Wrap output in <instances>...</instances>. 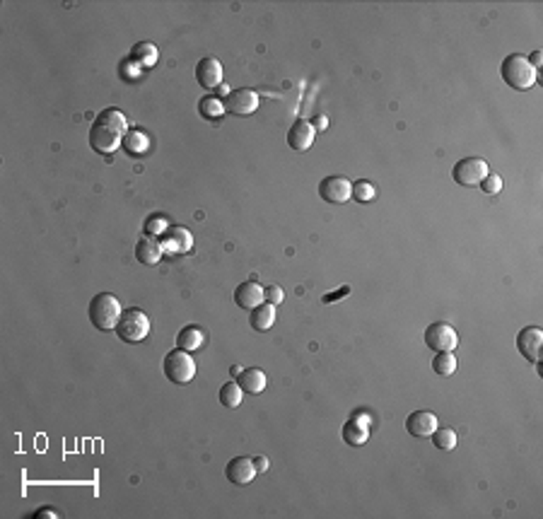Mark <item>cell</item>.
Returning <instances> with one entry per match:
<instances>
[{
    "instance_id": "d4e9b609",
    "label": "cell",
    "mask_w": 543,
    "mask_h": 519,
    "mask_svg": "<svg viewBox=\"0 0 543 519\" xmlns=\"http://www.w3.org/2000/svg\"><path fill=\"white\" fill-rule=\"evenodd\" d=\"M198 111H201L203 119L215 121V119H220L222 114H225V106H222V101L217 99V97H203V99L198 101Z\"/></svg>"
},
{
    "instance_id": "5bb4252c",
    "label": "cell",
    "mask_w": 543,
    "mask_h": 519,
    "mask_svg": "<svg viewBox=\"0 0 543 519\" xmlns=\"http://www.w3.org/2000/svg\"><path fill=\"white\" fill-rule=\"evenodd\" d=\"M263 287L254 280H244L234 287V304L241 309H254L258 304H263Z\"/></svg>"
},
{
    "instance_id": "f1b7e54d",
    "label": "cell",
    "mask_w": 543,
    "mask_h": 519,
    "mask_svg": "<svg viewBox=\"0 0 543 519\" xmlns=\"http://www.w3.org/2000/svg\"><path fill=\"white\" fill-rule=\"evenodd\" d=\"M145 232H147V237H155V234H160V232H167V220L162 215H150L145 222Z\"/></svg>"
},
{
    "instance_id": "ba28073f",
    "label": "cell",
    "mask_w": 543,
    "mask_h": 519,
    "mask_svg": "<svg viewBox=\"0 0 543 519\" xmlns=\"http://www.w3.org/2000/svg\"><path fill=\"white\" fill-rule=\"evenodd\" d=\"M227 114H234V117H249L258 109V95L249 87H239V90H232L230 95L222 101Z\"/></svg>"
},
{
    "instance_id": "7a4b0ae2",
    "label": "cell",
    "mask_w": 543,
    "mask_h": 519,
    "mask_svg": "<svg viewBox=\"0 0 543 519\" xmlns=\"http://www.w3.org/2000/svg\"><path fill=\"white\" fill-rule=\"evenodd\" d=\"M500 75H503V80L507 82L512 90H531L533 85H536V68H531V63L527 61V56L522 53H512L507 56L503 61V66H500Z\"/></svg>"
},
{
    "instance_id": "ffe728a7",
    "label": "cell",
    "mask_w": 543,
    "mask_h": 519,
    "mask_svg": "<svg viewBox=\"0 0 543 519\" xmlns=\"http://www.w3.org/2000/svg\"><path fill=\"white\" fill-rule=\"evenodd\" d=\"M249 324H252V328H256V331H268V328L276 324V307L268 302L254 307L252 317H249Z\"/></svg>"
},
{
    "instance_id": "f546056e",
    "label": "cell",
    "mask_w": 543,
    "mask_h": 519,
    "mask_svg": "<svg viewBox=\"0 0 543 519\" xmlns=\"http://www.w3.org/2000/svg\"><path fill=\"white\" fill-rule=\"evenodd\" d=\"M263 300H266L268 304H273V307H278V304L285 300V293H282L280 285H268V287H263Z\"/></svg>"
},
{
    "instance_id": "1f68e13d",
    "label": "cell",
    "mask_w": 543,
    "mask_h": 519,
    "mask_svg": "<svg viewBox=\"0 0 543 519\" xmlns=\"http://www.w3.org/2000/svg\"><path fill=\"white\" fill-rule=\"evenodd\" d=\"M34 519H41V517H49V519H58L60 514L56 512V509H51V507H44V509H36L34 514H32Z\"/></svg>"
},
{
    "instance_id": "484cf974",
    "label": "cell",
    "mask_w": 543,
    "mask_h": 519,
    "mask_svg": "<svg viewBox=\"0 0 543 519\" xmlns=\"http://www.w3.org/2000/svg\"><path fill=\"white\" fill-rule=\"evenodd\" d=\"M433 370H435V374H439V377H452V374L457 372V358H454V353H437L435 355Z\"/></svg>"
},
{
    "instance_id": "5b68a950",
    "label": "cell",
    "mask_w": 543,
    "mask_h": 519,
    "mask_svg": "<svg viewBox=\"0 0 543 519\" xmlns=\"http://www.w3.org/2000/svg\"><path fill=\"white\" fill-rule=\"evenodd\" d=\"M165 377L174 384H189L196 377V360L191 353L181 348H174L165 355Z\"/></svg>"
},
{
    "instance_id": "cb8c5ba5",
    "label": "cell",
    "mask_w": 543,
    "mask_h": 519,
    "mask_svg": "<svg viewBox=\"0 0 543 519\" xmlns=\"http://www.w3.org/2000/svg\"><path fill=\"white\" fill-rule=\"evenodd\" d=\"M133 61H138L141 66H145V68L155 66V63H157V46L147 44V41L136 44V46H133Z\"/></svg>"
},
{
    "instance_id": "d590c367",
    "label": "cell",
    "mask_w": 543,
    "mask_h": 519,
    "mask_svg": "<svg viewBox=\"0 0 543 519\" xmlns=\"http://www.w3.org/2000/svg\"><path fill=\"white\" fill-rule=\"evenodd\" d=\"M312 126H314V131H324V128H326V117H317L312 121Z\"/></svg>"
},
{
    "instance_id": "9a60e30c",
    "label": "cell",
    "mask_w": 543,
    "mask_h": 519,
    "mask_svg": "<svg viewBox=\"0 0 543 519\" xmlns=\"http://www.w3.org/2000/svg\"><path fill=\"white\" fill-rule=\"evenodd\" d=\"M406 430L413 437H430L437 430V415L430 411H415L406 418Z\"/></svg>"
},
{
    "instance_id": "44dd1931",
    "label": "cell",
    "mask_w": 543,
    "mask_h": 519,
    "mask_svg": "<svg viewBox=\"0 0 543 519\" xmlns=\"http://www.w3.org/2000/svg\"><path fill=\"white\" fill-rule=\"evenodd\" d=\"M121 147L128 152L131 157H143L147 150H150V138L145 136L143 131H128Z\"/></svg>"
},
{
    "instance_id": "6da1fadb",
    "label": "cell",
    "mask_w": 543,
    "mask_h": 519,
    "mask_svg": "<svg viewBox=\"0 0 543 519\" xmlns=\"http://www.w3.org/2000/svg\"><path fill=\"white\" fill-rule=\"evenodd\" d=\"M126 133H128V121L123 117V111L104 109L90 128V145L95 152L109 155V152H114L123 143Z\"/></svg>"
},
{
    "instance_id": "e575fe53",
    "label": "cell",
    "mask_w": 543,
    "mask_h": 519,
    "mask_svg": "<svg viewBox=\"0 0 543 519\" xmlns=\"http://www.w3.org/2000/svg\"><path fill=\"white\" fill-rule=\"evenodd\" d=\"M541 58H543V56H541V51H533V53L529 56L527 61L531 63V68H538V66H541Z\"/></svg>"
},
{
    "instance_id": "4316f807",
    "label": "cell",
    "mask_w": 543,
    "mask_h": 519,
    "mask_svg": "<svg viewBox=\"0 0 543 519\" xmlns=\"http://www.w3.org/2000/svg\"><path fill=\"white\" fill-rule=\"evenodd\" d=\"M430 437H433L435 447L442 449V452H452L457 447V433L452 428H437Z\"/></svg>"
},
{
    "instance_id": "2e32d148",
    "label": "cell",
    "mask_w": 543,
    "mask_h": 519,
    "mask_svg": "<svg viewBox=\"0 0 543 519\" xmlns=\"http://www.w3.org/2000/svg\"><path fill=\"white\" fill-rule=\"evenodd\" d=\"M162 254H165V247H162L157 239L152 237H143L138 239L136 244V258L145 266H157L162 261Z\"/></svg>"
},
{
    "instance_id": "7c38bea8",
    "label": "cell",
    "mask_w": 543,
    "mask_h": 519,
    "mask_svg": "<svg viewBox=\"0 0 543 519\" xmlns=\"http://www.w3.org/2000/svg\"><path fill=\"white\" fill-rule=\"evenodd\" d=\"M314 133L317 131H314L312 121H307V119H297V121L290 126V131H287V145L297 152L309 150L312 143H314Z\"/></svg>"
},
{
    "instance_id": "30bf717a",
    "label": "cell",
    "mask_w": 543,
    "mask_h": 519,
    "mask_svg": "<svg viewBox=\"0 0 543 519\" xmlns=\"http://www.w3.org/2000/svg\"><path fill=\"white\" fill-rule=\"evenodd\" d=\"M541 343H543V331L538 326H527L517 333V350L533 365L541 358Z\"/></svg>"
},
{
    "instance_id": "3957f363",
    "label": "cell",
    "mask_w": 543,
    "mask_h": 519,
    "mask_svg": "<svg viewBox=\"0 0 543 519\" xmlns=\"http://www.w3.org/2000/svg\"><path fill=\"white\" fill-rule=\"evenodd\" d=\"M87 314H90V322L95 328H99V331H111V328H116V324H119L123 309H121L119 300H116L114 295L99 293L92 298Z\"/></svg>"
},
{
    "instance_id": "d6a6232c",
    "label": "cell",
    "mask_w": 543,
    "mask_h": 519,
    "mask_svg": "<svg viewBox=\"0 0 543 519\" xmlns=\"http://www.w3.org/2000/svg\"><path fill=\"white\" fill-rule=\"evenodd\" d=\"M350 293V287H341V290H338V293H328V295H324V302H338V298H343V295H348Z\"/></svg>"
},
{
    "instance_id": "83f0119b",
    "label": "cell",
    "mask_w": 543,
    "mask_h": 519,
    "mask_svg": "<svg viewBox=\"0 0 543 519\" xmlns=\"http://www.w3.org/2000/svg\"><path fill=\"white\" fill-rule=\"evenodd\" d=\"M377 196V189H374L372 182H355L352 184V198H355L357 203H370L372 198Z\"/></svg>"
},
{
    "instance_id": "7402d4cb",
    "label": "cell",
    "mask_w": 543,
    "mask_h": 519,
    "mask_svg": "<svg viewBox=\"0 0 543 519\" xmlns=\"http://www.w3.org/2000/svg\"><path fill=\"white\" fill-rule=\"evenodd\" d=\"M367 425L360 418H352L343 425V439H346V444H352V447H360V444L367 442Z\"/></svg>"
},
{
    "instance_id": "8992f818",
    "label": "cell",
    "mask_w": 543,
    "mask_h": 519,
    "mask_svg": "<svg viewBox=\"0 0 543 519\" xmlns=\"http://www.w3.org/2000/svg\"><path fill=\"white\" fill-rule=\"evenodd\" d=\"M488 162L481 160V157H466V160H459L452 169V177L459 186H478L483 179L488 177Z\"/></svg>"
},
{
    "instance_id": "277c9868",
    "label": "cell",
    "mask_w": 543,
    "mask_h": 519,
    "mask_svg": "<svg viewBox=\"0 0 543 519\" xmlns=\"http://www.w3.org/2000/svg\"><path fill=\"white\" fill-rule=\"evenodd\" d=\"M114 331L123 343H141V341H145L147 333H150V319H147V314L143 312V309L131 307L121 314Z\"/></svg>"
},
{
    "instance_id": "ac0fdd59",
    "label": "cell",
    "mask_w": 543,
    "mask_h": 519,
    "mask_svg": "<svg viewBox=\"0 0 543 519\" xmlns=\"http://www.w3.org/2000/svg\"><path fill=\"white\" fill-rule=\"evenodd\" d=\"M203 331L198 326H184L179 333H176V348L186 350V353H193V350H198L203 346Z\"/></svg>"
},
{
    "instance_id": "8fae6325",
    "label": "cell",
    "mask_w": 543,
    "mask_h": 519,
    "mask_svg": "<svg viewBox=\"0 0 543 519\" xmlns=\"http://www.w3.org/2000/svg\"><path fill=\"white\" fill-rule=\"evenodd\" d=\"M225 476H227V481H230V483L247 485V483H252V481H254V476H258V471H256V466H254V459L234 457L230 464H227Z\"/></svg>"
},
{
    "instance_id": "d6986e66",
    "label": "cell",
    "mask_w": 543,
    "mask_h": 519,
    "mask_svg": "<svg viewBox=\"0 0 543 519\" xmlns=\"http://www.w3.org/2000/svg\"><path fill=\"white\" fill-rule=\"evenodd\" d=\"M162 247L169 249V252H189L191 249V234L184 227H167Z\"/></svg>"
},
{
    "instance_id": "4fadbf2b",
    "label": "cell",
    "mask_w": 543,
    "mask_h": 519,
    "mask_svg": "<svg viewBox=\"0 0 543 519\" xmlns=\"http://www.w3.org/2000/svg\"><path fill=\"white\" fill-rule=\"evenodd\" d=\"M196 80L203 90H215L222 85V66L217 58H201L196 63Z\"/></svg>"
},
{
    "instance_id": "836d02e7",
    "label": "cell",
    "mask_w": 543,
    "mask_h": 519,
    "mask_svg": "<svg viewBox=\"0 0 543 519\" xmlns=\"http://www.w3.org/2000/svg\"><path fill=\"white\" fill-rule=\"evenodd\" d=\"M254 466H256L258 474H266V471H268V459L266 457H254Z\"/></svg>"
},
{
    "instance_id": "4dcf8cb0",
    "label": "cell",
    "mask_w": 543,
    "mask_h": 519,
    "mask_svg": "<svg viewBox=\"0 0 543 519\" xmlns=\"http://www.w3.org/2000/svg\"><path fill=\"white\" fill-rule=\"evenodd\" d=\"M478 186H481L485 193H500V189H503V179H500L498 174H488V177L483 179Z\"/></svg>"
},
{
    "instance_id": "52a82bcc",
    "label": "cell",
    "mask_w": 543,
    "mask_h": 519,
    "mask_svg": "<svg viewBox=\"0 0 543 519\" xmlns=\"http://www.w3.org/2000/svg\"><path fill=\"white\" fill-rule=\"evenodd\" d=\"M425 346L435 353H452L459 346V336L449 324L435 322L425 328Z\"/></svg>"
},
{
    "instance_id": "9c48e42d",
    "label": "cell",
    "mask_w": 543,
    "mask_h": 519,
    "mask_svg": "<svg viewBox=\"0 0 543 519\" xmlns=\"http://www.w3.org/2000/svg\"><path fill=\"white\" fill-rule=\"evenodd\" d=\"M319 196L326 203H348L352 198V184L346 177H326L319 184Z\"/></svg>"
},
{
    "instance_id": "e0dca14e",
    "label": "cell",
    "mask_w": 543,
    "mask_h": 519,
    "mask_svg": "<svg viewBox=\"0 0 543 519\" xmlns=\"http://www.w3.org/2000/svg\"><path fill=\"white\" fill-rule=\"evenodd\" d=\"M237 384L241 387V391L247 394H261L263 389H266L268 379H266V372L258 367H247L241 370L239 377H237Z\"/></svg>"
},
{
    "instance_id": "603a6c76",
    "label": "cell",
    "mask_w": 543,
    "mask_h": 519,
    "mask_svg": "<svg viewBox=\"0 0 543 519\" xmlns=\"http://www.w3.org/2000/svg\"><path fill=\"white\" fill-rule=\"evenodd\" d=\"M241 387L232 379V382H225L220 387V403L225 406V409H237L241 403Z\"/></svg>"
}]
</instances>
